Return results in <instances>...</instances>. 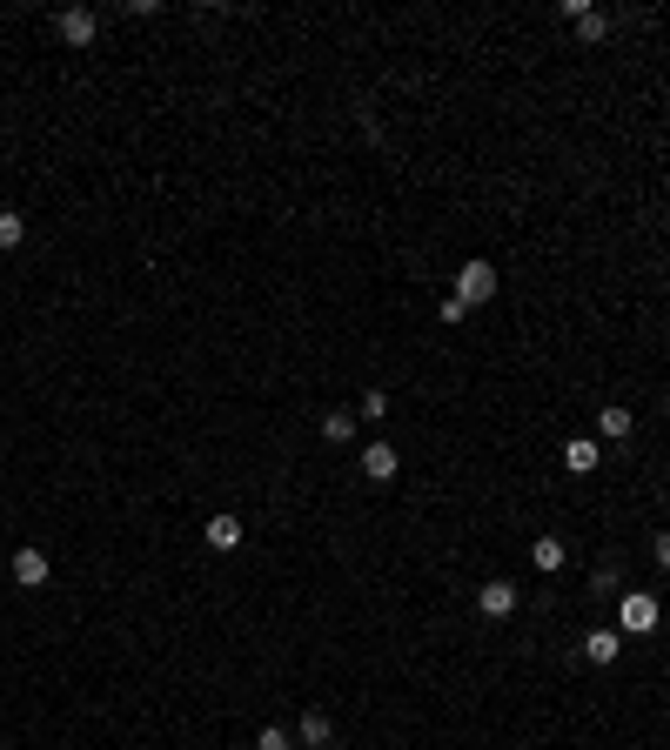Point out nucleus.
<instances>
[{
  "label": "nucleus",
  "mask_w": 670,
  "mask_h": 750,
  "mask_svg": "<svg viewBox=\"0 0 670 750\" xmlns=\"http://www.w3.org/2000/svg\"><path fill=\"white\" fill-rule=\"evenodd\" d=\"M456 302H463V309H476V302H496V268L483 262V255L456 268Z\"/></svg>",
  "instance_id": "1"
},
{
  "label": "nucleus",
  "mask_w": 670,
  "mask_h": 750,
  "mask_svg": "<svg viewBox=\"0 0 670 750\" xmlns=\"http://www.w3.org/2000/svg\"><path fill=\"white\" fill-rule=\"evenodd\" d=\"M617 630H624V637H650V630H657V596L650 590H624V603H617Z\"/></svg>",
  "instance_id": "2"
},
{
  "label": "nucleus",
  "mask_w": 670,
  "mask_h": 750,
  "mask_svg": "<svg viewBox=\"0 0 670 750\" xmlns=\"http://www.w3.org/2000/svg\"><path fill=\"white\" fill-rule=\"evenodd\" d=\"M476 610H483L490 623L516 617V583H503V576H496V583H483V590H476Z\"/></svg>",
  "instance_id": "3"
},
{
  "label": "nucleus",
  "mask_w": 670,
  "mask_h": 750,
  "mask_svg": "<svg viewBox=\"0 0 670 750\" xmlns=\"http://www.w3.org/2000/svg\"><path fill=\"white\" fill-rule=\"evenodd\" d=\"M54 34H61V41H67V47H88V41H94V34H101V21H94L88 7H67L61 21H54Z\"/></svg>",
  "instance_id": "4"
},
{
  "label": "nucleus",
  "mask_w": 670,
  "mask_h": 750,
  "mask_svg": "<svg viewBox=\"0 0 670 750\" xmlns=\"http://www.w3.org/2000/svg\"><path fill=\"white\" fill-rule=\"evenodd\" d=\"M396 469H402V456L389 442H369V449H362V476H369V483H396Z\"/></svg>",
  "instance_id": "5"
},
{
  "label": "nucleus",
  "mask_w": 670,
  "mask_h": 750,
  "mask_svg": "<svg viewBox=\"0 0 670 750\" xmlns=\"http://www.w3.org/2000/svg\"><path fill=\"white\" fill-rule=\"evenodd\" d=\"M201 543H208V550H242V516H228V509H222V516H208V530H201Z\"/></svg>",
  "instance_id": "6"
},
{
  "label": "nucleus",
  "mask_w": 670,
  "mask_h": 750,
  "mask_svg": "<svg viewBox=\"0 0 670 750\" xmlns=\"http://www.w3.org/2000/svg\"><path fill=\"white\" fill-rule=\"evenodd\" d=\"M583 657L590 663H617L624 657V630H590V637H583Z\"/></svg>",
  "instance_id": "7"
},
{
  "label": "nucleus",
  "mask_w": 670,
  "mask_h": 750,
  "mask_svg": "<svg viewBox=\"0 0 670 750\" xmlns=\"http://www.w3.org/2000/svg\"><path fill=\"white\" fill-rule=\"evenodd\" d=\"M530 563H536L543 576H557L563 563H570V550H563V536H536V543H530Z\"/></svg>",
  "instance_id": "8"
},
{
  "label": "nucleus",
  "mask_w": 670,
  "mask_h": 750,
  "mask_svg": "<svg viewBox=\"0 0 670 750\" xmlns=\"http://www.w3.org/2000/svg\"><path fill=\"white\" fill-rule=\"evenodd\" d=\"M14 583H21V590H41L47 583V556L41 550H14Z\"/></svg>",
  "instance_id": "9"
},
{
  "label": "nucleus",
  "mask_w": 670,
  "mask_h": 750,
  "mask_svg": "<svg viewBox=\"0 0 670 750\" xmlns=\"http://www.w3.org/2000/svg\"><path fill=\"white\" fill-rule=\"evenodd\" d=\"M630 429H637V422H630V409H624V402H610V409H597V436H603V442H624Z\"/></svg>",
  "instance_id": "10"
},
{
  "label": "nucleus",
  "mask_w": 670,
  "mask_h": 750,
  "mask_svg": "<svg viewBox=\"0 0 670 750\" xmlns=\"http://www.w3.org/2000/svg\"><path fill=\"white\" fill-rule=\"evenodd\" d=\"M563 469H570V476H590V469H597V436L570 442V449H563Z\"/></svg>",
  "instance_id": "11"
},
{
  "label": "nucleus",
  "mask_w": 670,
  "mask_h": 750,
  "mask_svg": "<svg viewBox=\"0 0 670 750\" xmlns=\"http://www.w3.org/2000/svg\"><path fill=\"white\" fill-rule=\"evenodd\" d=\"M302 744H315V750L335 744V730H329V717H322V710H302Z\"/></svg>",
  "instance_id": "12"
},
{
  "label": "nucleus",
  "mask_w": 670,
  "mask_h": 750,
  "mask_svg": "<svg viewBox=\"0 0 670 750\" xmlns=\"http://www.w3.org/2000/svg\"><path fill=\"white\" fill-rule=\"evenodd\" d=\"M356 436V416H349V409H329V416H322V442H349Z\"/></svg>",
  "instance_id": "13"
},
{
  "label": "nucleus",
  "mask_w": 670,
  "mask_h": 750,
  "mask_svg": "<svg viewBox=\"0 0 670 750\" xmlns=\"http://www.w3.org/2000/svg\"><path fill=\"white\" fill-rule=\"evenodd\" d=\"M577 34H583V41H603V34H610V14H597V7H583V14H577Z\"/></svg>",
  "instance_id": "14"
},
{
  "label": "nucleus",
  "mask_w": 670,
  "mask_h": 750,
  "mask_svg": "<svg viewBox=\"0 0 670 750\" xmlns=\"http://www.w3.org/2000/svg\"><path fill=\"white\" fill-rule=\"evenodd\" d=\"M27 242V221L21 215H0V248H21Z\"/></svg>",
  "instance_id": "15"
},
{
  "label": "nucleus",
  "mask_w": 670,
  "mask_h": 750,
  "mask_svg": "<svg viewBox=\"0 0 670 750\" xmlns=\"http://www.w3.org/2000/svg\"><path fill=\"white\" fill-rule=\"evenodd\" d=\"M356 416H362V422H382V416H389V396H382V389H369V396H362V409H356Z\"/></svg>",
  "instance_id": "16"
},
{
  "label": "nucleus",
  "mask_w": 670,
  "mask_h": 750,
  "mask_svg": "<svg viewBox=\"0 0 670 750\" xmlns=\"http://www.w3.org/2000/svg\"><path fill=\"white\" fill-rule=\"evenodd\" d=\"M255 750H295V737H289V730H282V724H268L262 737H255Z\"/></svg>",
  "instance_id": "17"
},
{
  "label": "nucleus",
  "mask_w": 670,
  "mask_h": 750,
  "mask_svg": "<svg viewBox=\"0 0 670 750\" xmlns=\"http://www.w3.org/2000/svg\"><path fill=\"white\" fill-rule=\"evenodd\" d=\"M590 590H617V596H624V570H617V563H610V570H597V576H590Z\"/></svg>",
  "instance_id": "18"
},
{
  "label": "nucleus",
  "mask_w": 670,
  "mask_h": 750,
  "mask_svg": "<svg viewBox=\"0 0 670 750\" xmlns=\"http://www.w3.org/2000/svg\"><path fill=\"white\" fill-rule=\"evenodd\" d=\"M657 563L670 570V530H657Z\"/></svg>",
  "instance_id": "19"
},
{
  "label": "nucleus",
  "mask_w": 670,
  "mask_h": 750,
  "mask_svg": "<svg viewBox=\"0 0 670 750\" xmlns=\"http://www.w3.org/2000/svg\"><path fill=\"white\" fill-rule=\"evenodd\" d=\"M664 416H670V389H664Z\"/></svg>",
  "instance_id": "20"
},
{
  "label": "nucleus",
  "mask_w": 670,
  "mask_h": 750,
  "mask_svg": "<svg viewBox=\"0 0 670 750\" xmlns=\"http://www.w3.org/2000/svg\"><path fill=\"white\" fill-rule=\"evenodd\" d=\"M329 750H342V744H329Z\"/></svg>",
  "instance_id": "21"
}]
</instances>
